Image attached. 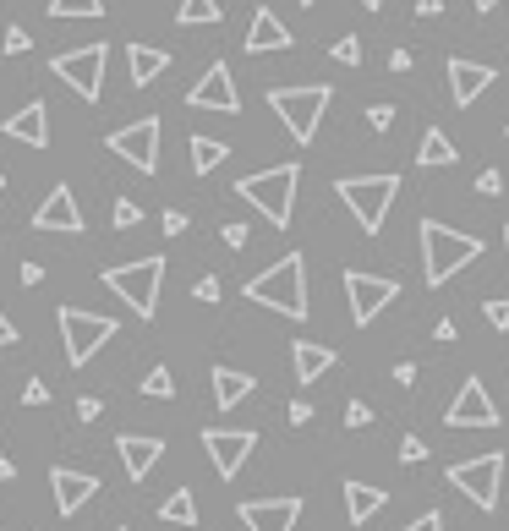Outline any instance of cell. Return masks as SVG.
Masks as SVG:
<instances>
[{
	"mask_svg": "<svg viewBox=\"0 0 509 531\" xmlns=\"http://www.w3.org/2000/svg\"><path fill=\"white\" fill-rule=\"evenodd\" d=\"M247 302H258V307H269V313L302 323L307 318V258L302 252H285L274 269H263L258 280L247 285Z\"/></svg>",
	"mask_w": 509,
	"mask_h": 531,
	"instance_id": "obj_1",
	"label": "cell"
},
{
	"mask_svg": "<svg viewBox=\"0 0 509 531\" xmlns=\"http://www.w3.org/2000/svg\"><path fill=\"white\" fill-rule=\"evenodd\" d=\"M482 258V236H466V230H449L438 219H422V263H427V285H449L460 269Z\"/></svg>",
	"mask_w": 509,
	"mask_h": 531,
	"instance_id": "obj_2",
	"label": "cell"
},
{
	"mask_svg": "<svg viewBox=\"0 0 509 531\" xmlns=\"http://www.w3.org/2000/svg\"><path fill=\"white\" fill-rule=\"evenodd\" d=\"M296 187H302V165H269V170H258V176H247L236 192L269 219V225L285 230L296 214Z\"/></svg>",
	"mask_w": 509,
	"mask_h": 531,
	"instance_id": "obj_3",
	"label": "cell"
},
{
	"mask_svg": "<svg viewBox=\"0 0 509 531\" xmlns=\"http://www.w3.org/2000/svg\"><path fill=\"white\" fill-rule=\"evenodd\" d=\"M104 285L132 307L137 318H154L159 313V291H165V258H132L121 269H104Z\"/></svg>",
	"mask_w": 509,
	"mask_h": 531,
	"instance_id": "obj_4",
	"label": "cell"
},
{
	"mask_svg": "<svg viewBox=\"0 0 509 531\" xmlns=\"http://www.w3.org/2000/svg\"><path fill=\"white\" fill-rule=\"evenodd\" d=\"M395 198H400V176H345L340 181V203L356 214V225H362L367 236H378V230H384Z\"/></svg>",
	"mask_w": 509,
	"mask_h": 531,
	"instance_id": "obj_5",
	"label": "cell"
},
{
	"mask_svg": "<svg viewBox=\"0 0 509 531\" xmlns=\"http://www.w3.org/2000/svg\"><path fill=\"white\" fill-rule=\"evenodd\" d=\"M329 99H334V88H329V83L274 88V94H269V110L280 115L285 126H291L296 143H312V137H318V126H323V110H329Z\"/></svg>",
	"mask_w": 509,
	"mask_h": 531,
	"instance_id": "obj_6",
	"label": "cell"
},
{
	"mask_svg": "<svg viewBox=\"0 0 509 531\" xmlns=\"http://www.w3.org/2000/svg\"><path fill=\"white\" fill-rule=\"evenodd\" d=\"M55 323H61V345H66V362H72V367H88L99 345L115 340V318L83 313V307H61Z\"/></svg>",
	"mask_w": 509,
	"mask_h": 531,
	"instance_id": "obj_7",
	"label": "cell"
},
{
	"mask_svg": "<svg viewBox=\"0 0 509 531\" xmlns=\"http://www.w3.org/2000/svg\"><path fill=\"white\" fill-rule=\"evenodd\" d=\"M104 55H110L104 44H77V50L55 55L50 72L61 77L77 99H88V105H94V99H104Z\"/></svg>",
	"mask_w": 509,
	"mask_h": 531,
	"instance_id": "obj_8",
	"label": "cell"
},
{
	"mask_svg": "<svg viewBox=\"0 0 509 531\" xmlns=\"http://www.w3.org/2000/svg\"><path fill=\"white\" fill-rule=\"evenodd\" d=\"M499 482H504V455H499V449L449 466V488H460L477 510H499Z\"/></svg>",
	"mask_w": 509,
	"mask_h": 531,
	"instance_id": "obj_9",
	"label": "cell"
},
{
	"mask_svg": "<svg viewBox=\"0 0 509 531\" xmlns=\"http://www.w3.org/2000/svg\"><path fill=\"white\" fill-rule=\"evenodd\" d=\"M104 143H110V154H115V159H126V165L143 170V176H154V170H159V115L121 126V132L104 137Z\"/></svg>",
	"mask_w": 509,
	"mask_h": 531,
	"instance_id": "obj_10",
	"label": "cell"
},
{
	"mask_svg": "<svg viewBox=\"0 0 509 531\" xmlns=\"http://www.w3.org/2000/svg\"><path fill=\"white\" fill-rule=\"evenodd\" d=\"M345 296H351V318L367 329V323H373V318L400 296V280H389V274H367V269H351V274H345Z\"/></svg>",
	"mask_w": 509,
	"mask_h": 531,
	"instance_id": "obj_11",
	"label": "cell"
},
{
	"mask_svg": "<svg viewBox=\"0 0 509 531\" xmlns=\"http://www.w3.org/2000/svg\"><path fill=\"white\" fill-rule=\"evenodd\" d=\"M252 444H258V433H247V427H208V433H203V449H208V460H214V471L225 482L247 466Z\"/></svg>",
	"mask_w": 509,
	"mask_h": 531,
	"instance_id": "obj_12",
	"label": "cell"
},
{
	"mask_svg": "<svg viewBox=\"0 0 509 531\" xmlns=\"http://www.w3.org/2000/svg\"><path fill=\"white\" fill-rule=\"evenodd\" d=\"M187 105L192 110H214V115H236L241 110V94H236V83H230V66L225 61H214L198 83H192Z\"/></svg>",
	"mask_w": 509,
	"mask_h": 531,
	"instance_id": "obj_13",
	"label": "cell"
},
{
	"mask_svg": "<svg viewBox=\"0 0 509 531\" xmlns=\"http://www.w3.org/2000/svg\"><path fill=\"white\" fill-rule=\"evenodd\" d=\"M444 422L449 427H499V406L488 400V384H482V378H466V384H460V395L449 400Z\"/></svg>",
	"mask_w": 509,
	"mask_h": 531,
	"instance_id": "obj_14",
	"label": "cell"
},
{
	"mask_svg": "<svg viewBox=\"0 0 509 531\" xmlns=\"http://www.w3.org/2000/svg\"><path fill=\"white\" fill-rule=\"evenodd\" d=\"M236 515H241L247 531H296V521H302V499H296V493H285V499H247Z\"/></svg>",
	"mask_w": 509,
	"mask_h": 531,
	"instance_id": "obj_15",
	"label": "cell"
},
{
	"mask_svg": "<svg viewBox=\"0 0 509 531\" xmlns=\"http://www.w3.org/2000/svg\"><path fill=\"white\" fill-rule=\"evenodd\" d=\"M493 83H499V72H493L488 61H466V55H455V61H449V94H455L460 110H471Z\"/></svg>",
	"mask_w": 509,
	"mask_h": 531,
	"instance_id": "obj_16",
	"label": "cell"
},
{
	"mask_svg": "<svg viewBox=\"0 0 509 531\" xmlns=\"http://www.w3.org/2000/svg\"><path fill=\"white\" fill-rule=\"evenodd\" d=\"M115 449H121V466H126V477H132V482H143L148 471L165 460V438H154V433H121V438H115Z\"/></svg>",
	"mask_w": 509,
	"mask_h": 531,
	"instance_id": "obj_17",
	"label": "cell"
},
{
	"mask_svg": "<svg viewBox=\"0 0 509 531\" xmlns=\"http://www.w3.org/2000/svg\"><path fill=\"white\" fill-rule=\"evenodd\" d=\"M50 493H55V510H61V515H77V510H83V504L99 493V477L72 471V466H55V471H50Z\"/></svg>",
	"mask_w": 509,
	"mask_h": 531,
	"instance_id": "obj_18",
	"label": "cell"
},
{
	"mask_svg": "<svg viewBox=\"0 0 509 531\" xmlns=\"http://www.w3.org/2000/svg\"><path fill=\"white\" fill-rule=\"evenodd\" d=\"M33 230H61V236H77V230H83V209H77L72 187H55L50 198L39 203V214H33Z\"/></svg>",
	"mask_w": 509,
	"mask_h": 531,
	"instance_id": "obj_19",
	"label": "cell"
},
{
	"mask_svg": "<svg viewBox=\"0 0 509 531\" xmlns=\"http://www.w3.org/2000/svg\"><path fill=\"white\" fill-rule=\"evenodd\" d=\"M291 44H296V33L285 28V22L274 17L269 6H258V11H252V28H247V50H252V55H269V50H291Z\"/></svg>",
	"mask_w": 509,
	"mask_h": 531,
	"instance_id": "obj_20",
	"label": "cell"
},
{
	"mask_svg": "<svg viewBox=\"0 0 509 531\" xmlns=\"http://www.w3.org/2000/svg\"><path fill=\"white\" fill-rule=\"evenodd\" d=\"M0 132L17 137V143H28V148H44L50 143V110H44V99H33V105H22L17 115H6Z\"/></svg>",
	"mask_w": 509,
	"mask_h": 531,
	"instance_id": "obj_21",
	"label": "cell"
},
{
	"mask_svg": "<svg viewBox=\"0 0 509 531\" xmlns=\"http://www.w3.org/2000/svg\"><path fill=\"white\" fill-rule=\"evenodd\" d=\"M389 504V493L384 488H367V482H345V515H351V526H367L378 510Z\"/></svg>",
	"mask_w": 509,
	"mask_h": 531,
	"instance_id": "obj_22",
	"label": "cell"
},
{
	"mask_svg": "<svg viewBox=\"0 0 509 531\" xmlns=\"http://www.w3.org/2000/svg\"><path fill=\"white\" fill-rule=\"evenodd\" d=\"M126 66H132V83H154V77L170 72V50H154V44H126Z\"/></svg>",
	"mask_w": 509,
	"mask_h": 531,
	"instance_id": "obj_23",
	"label": "cell"
},
{
	"mask_svg": "<svg viewBox=\"0 0 509 531\" xmlns=\"http://www.w3.org/2000/svg\"><path fill=\"white\" fill-rule=\"evenodd\" d=\"M291 356H296V378H302V384H318V378L334 367V351H329V345H318V340H296Z\"/></svg>",
	"mask_w": 509,
	"mask_h": 531,
	"instance_id": "obj_24",
	"label": "cell"
},
{
	"mask_svg": "<svg viewBox=\"0 0 509 531\" xmlns=\"http://www.w3.org/2000/svg\"><path fill=\"white\" fill-rule=\"evenodd\" d=\"M187 154H192V176H214V170L230 159V143H219V137L192 132V137H187Z\"/></svg>",
	"mask_w": 509,
	"mask_h": 531,
	"instance_id": "obj_25",
	"label": "cell"
},
{
	"mask_svg": "<svg viewBox=\"0 0 509 531\" xmlns=\"http://www.w3.org/2000/svg\"><path fill=\"white\" fill-rule=\"evenodd\" d=\"M247 395H252V373H236V367H214V406L236 411Z\"/></svg>",
	"mask_w": 509,
	"mask_h": 531,
	"instance_id": "obj_26",
	"label": "cell"
},
{
	"mask_svg": "<svg viewBox=\"0 0 509 531\" xmlns=\"http://www.w3.org/2000/svg\"><path fill=\"white\" fill-rule=\"evenodd\" d=\"M455 159H460V148L449 143L438 126H427V132H422V148H416V165H422V170H438V165H455Z\"/></svg>",
	"mask_w": 509,
	"mask_h": 531,
	"instance_id": "obj_27",
	"label": "cell"
},
{
	"mask_svg": "<svg viewBox=\"0 0 509 531\" xmlns=\"http://www.w3.org/2000/svg\"><path fill=\"white\" fill-rule=\"evenodd\" d=\"M159 521H170V526H192L198 521V499H192V488H176L165 504H159Z\"/></svg>",
	"mask_w": 509,
	"mask_h": 531,
	"instance_id": "obj_28",
	"label": "cell"
},
{
	"mask_svg": "<svg viewBox=\"0 0 509 531\" xmlns=\"http://www.w3.org/2000/svg\"><path fill=\"white\" fill-rule=\"evenodd\" d=\"M219 17H225V11H219L214 0H181V11H176L181 28H214Z\"/></svg>",
	"mask_w": 509,
	"mask_h": 531,
	"instance_id": "obj_29",
	"label": "cell"
},
{
	"mask_svg": "<svg viewBox=\"0 0 509 531\" xmlns=\"http://www.w3.org/2000/svg\"><path fill=\"white\" fill-rule=\"evenodd\" d=\"M50 17H104V0H50Z\"/></svg>",
	"mask_w": 509,
	"mask_h": 531,
	"instance_id": "obj_30",
	"label": "cell"
},
{
	"mask_svg": "<svg viewBox=\"0 0 509 531\" xmlns=\"http://www.w3.org/2000/svg\"><path fill=\"white\" fill-rule=\"evenodd\" d=\"M143 395H148V400H170V395H176V378H170V367H148Z\"/></svg>",
	"mask_w": 509,
	"mask_h": 531,
	"instance_id": "obj_31",
	"label": "cell"
},
{
	"mask_svg": "<svg viewBox=\"0 0 509 531\" xmlns=\"http://www.w3.org/2000/svg\"><path fill=\"white\" fill-rule=\"evenodd\" d=\"M334 61H340V66H356V61H362V39H351V33H345V39H334Z\"/></svg>",
	"mask_w": 509,
	"mask_h": 531,
	"instance_id": "obj_32",
	"label": "cell"
},
{
	"mask_svg": "<svg viewBox=\"0 0 509 531\" xmlns=\"http://www.w3.org/2000/svg\"><path fill=\"white\" fill-rule=\"evenodd\" d=\"M110 219H115V230H132V225H137V219H143V214H137V203H132V198H115Z\"/></svg>",
	"mask_w": 509,
	"mask_h": 531,
	"instance_id": "obj_33",
	"label": "cell"
},
{
	"mask_svg": "<svg viewBox=\"0 0 509 531\" xmlns=\"http://www.w3.org/2000/svg\"><path fill=\"white\" fill-rule=\"evenodd\" d=\"M400 460H406V466H422V460H427V444H422L416 433H406V438H400Z\"/></svg>",
	"mask_w": 509,
	"mask_h": 531,
	"instance_id": "obj_34",
	"label": "cell"
},
{
	"mask_svg": "<svg viewBox=\"0 0 509 531\" xmlns=\"http://www.w3.org/2000/svg\"><path fill=\"white\" fill-rule=\"evenodd\" d=\"M28 50H33L28 28H17V22H11V28H6V55H28Z\"/></svg>",
	"mask_w": 509,
	"mask_h": 531,
	"instance_id": "obj_35",
	"label": "cell"
},
{
	"mask_svg": "<svg viewBox=\"0 0 509 531\" xmlns=\"http://www.w3.org/2000/svg\"><path fill=\"white\" fill-rule=\"evenodd\" d=\"M482 313H488V323H493V329H509V296H493V302L482 307Z\"/></svg>",
	"mask_w": 509,
	"mask_h": 531,
	"instance_id": "obj_36",
	"label": "cell"
},
{
	"mask_svg": "<svg viewBox=\"0 0 509 531\" xmlns=\"http://www.w3.org/2000/svg\"><path fill=\"white\" fill-rule=\"evenodd\" d=\"M477 192H482V198H499V192H504V170H482Z\"/></svg>",
	"mask_w": 509,
	"mask_h": 531,
	"instance_id": "obj_37",
	"label": "cell"
},
{
	"mask_svg": "<svg viewBox=\"0 0 509 531\" xmlns=\"http://www.w3.org/2000/svg\"><path fill=\"white\" fill-rule=\"evenodd\" d=\"M367 126H373V132H389V126H395V105H373L367 110Z\"/></svg>",
	"mask_w": 509,
	"mask_h": 531,
	"instance_id": "obj_38",
	"label": "cell"
},
{
	"mask_svg": "<svg viewBox=\"0 0 509 531\" xmlns=\"http://www.w3.org/2000/svg\"><path fill=\"white\" fill-rule=\"evenodd\" d=\"M373 422V406H367V400H351V406H345V427H367Z\"/></svg>",
	"mask_w": 509,
	"mask_h": 531,
	"instance_id": "obj_39",
	"label": "cell"
},
{
	"mask_svg": "<svg viewBox=\"0 0 509 531\" xmlns=\"http://www.w3.org/2000/svg\"><path fill=\"white\" fill-rule=\"evenodd\" d=\"M50 400V389H44V378H28V389H22V406H44Z\"/></svg>",
	"mask_w": 509,
	"mask_h": 531,
	"instance_id": "obj_40",
	"label": "cell"
},
{
	"mask_svg": "<svg viewBox=\"0 0 509 531\" xmlns=\"http://www.w3.org/2000/svg\"><path fill=\"white\" fill-rule=\"evenodd\" d=\"M219 236H225V247H236V252L247 247V225H241V219H230V225L219 230Z\"/></svg>",
	"mask_w": 509,
	"mask_h": 531,
	"instance_id": "obj_41",
	"label": "cell"
},
{
	"mask_svg": "<svg viewBox=\"0 0 509 531\" xmlns=\"http://www.w3.org/2000/svg\"><path fill=\"white\" fill-rule=\"evenodd\" d=\"M400 531H444V515L427 510V515H416V521H411V526H400Z\"/></svg>",
	"mask_w": 509,
	"mask_h": 531,
	"instance_id": "obj_42",
	"label": "cell"
},
{
	"mask_svg": "<svg viewBox=\"0 0 509 531\" xmlns=\"http://www.w3.org/2000/svg\"><path fill=\"white\" fill-rule=\"evenodd\" d=\"M159 230H165V236H181V230H187V214H181V209H165V219H159Z\"/></svg>",
	"mask_w": 509,
	"mask_h": 531,
	"instance_id": "obj_43",
	"label": "cell"
},
{
	"mask_svg": "<svg viewBox=\"0 0 509 531\" xmlns=\"http://www.w3.org/2000/svg\"><path fill=\"white\" fill-rule=\"evenodd\" d=\"M198 302H219V280H214V274H203V280H198Z\"/></svg>",
	"mask_w": 509,
	"mask_h": 531,
	"instance_id": "obj_44",
	"label": "cell"
},
{
	"mask_svg": "<svg viewBox=\"0 0 509 531\" xmlns=\"http://www.w3.org/2000/svg\"><path fill=\"white\" fill-rule=\"evenodd\" d=\"M77 417H83V422H99V400L83 395V400H77Z\"/></svg>",
	"mask_w": 509,
	"mask_h": 531,
	"instance_id": "obj_45",
	"label": "cell"
},
{
	"mask_svg": "<svg viewBox=\"0 0 509 531\" xmlns=\"http://www.w3.org/2000/svg\"><path fill=\"white\" fill-rule=\"evenodd\" d=\"M291 422H296V427L312 422V406H307V400H291Z\"/></svg>",
	"mask_w": 509,
	"mask_h": 531,
	"instance_id": "obj_46",
	"label": "cell"
},
{
	"mask_svg": "<svg viewBox=\"0 0 509 531\" xmlns=\"http://www.w3.org/2000/svg\"><path fill=\"white\" fill-rule=\"evenodd\" d=\"M411 61H416L411 50H395V55H389V72H411Z\"/></svg>",
	"mask_w": 509,
	"mask_h": 531,
	"instance_id": "obj_47",
	"label": "cell"
},
{
	"mask_svg": "<svg viewBox=\"0 0 509 531\" xmlns=\"http://www.w3.org/2000/svg\"><path fill=\"white\" fill-rule=\"evenodd\" d=\"M44 280V263H22V285H39Z\"/></svg>",
	"mask_w": 509,
	"mask_h": 531,
	"instance_id": "obj_48",
	"label": "cell"
},
{
	"mask_svg": "<svg viewBox=\"0 0 509 531\" xmlns=\"http://www.w3.org/2000/svg\"><path fill=\"white\" fill-rule=\"evenodd\" d=\"M0 345H17V323H11L6 313H0Z\"/></svg>",
	"mask_w": 509,
	"mask_h": 531,
	"instance_id": "obj_49",
	"label": "cell"
},
{
	"mask_svg": "<svg viewBox=\"0 0 509 531\" xmlns=\"http://www.w3.org/2000/svg\"><path fill=\"white\" fill-rule=\"evenodd\" d=\"M444 11V0H416V17H438Z\"/></svg>",
	"mask_w": 509,
	"mask_h": 531,
	"instance_id": "obj_50",
	"label": "cell"
},
{
	"mask_svg": "<svg viewBox=\"0 0 509 531\" xmlns=\"http://www.w3.org/2000/svg\"><path fill=\"white\" fill-rule=\"evenodd\" d=\"M477 11H499V0H477Z\"/></svg>",
	"mask_w": 509,
	"mask_h": 531,
	"instance_id": "obj_51",
	"label": "cell"
},
{
	"mask_svg": "<svg viewBox=\"0 0 509 531\" xmlns=\"http://www.w3.org/2000/svg\"><path fill=\"white\" fill-rule=\"evenodd\" d=\"M362 6H367V11H378V6H384V0H362Z\"/></svg>",
	"mask_w": 509,
	"mask_h": 531,
	"instance_id": "obj_52",
	"label": "cell"
},
{
	"mask_svg": "<svg viewBox=\"0 0 509 531\" xmlns=\"http://www.w3.org/2000/svg\"><path fill=\"white\" fill-rule=\"evenodd\" d=\"M504 258H509V225H504Z\"/></svg>",
	"mask_w": 509,
	"mask_h": 531,
	"instance_id": "obj_53",
	"label": "cell"
},
{
	"mask_svg": "<svg viewBox=\"0 0 509 531\" xmlns=\"http://www.w3.org/2000/svg\"><path fill=\"white\" fill-rule=\"evenodd\" d=\"M0 192H6V176H0Z\"/></svg>",
	"mask_w": 509,
	"mask_h": 531,
	"instance_id": "obj_54",
	"label": "cell"
},
{
	"mask_svg": "<svg viewBox=\"0 0 509 531\" xmlns=\"http://www.w3.org/2000/svg\"><path fill=\"white\" fill-rule=\"evenodd\" d=\"M302 6H318V0H302Z\"/></svg>",
	"mask_w": 509,
	"mask_h": 531,
	"instance_id": "obj_55",
	"label": "cell"
},
{
	"mask_svg": "<svg viewBox=\"0 0 509 531\" xmlns=\"http://www.w3.org/2000/svg\"><path fill=\"white\" fill-rule=\"evenodd\" d=\"M115 531H126V526H115Z\"/></svg>",
	"mask_w": 509,
	"mask_h": 531,
	"instance_id": "obj_56",
	"label": "cell"
},
{
	"mask_svg": "<svg viewBox=\"0 0 509 531\" xmlns=\"http://www.w3.org/2000/svg\"><path fill=\"white\" fill-rule=\"evenodd\" d=\"M504 137H509V126H504Z\"/></svg>",
	"mask_w": 509,
	"mask_h": 531,
	"instance_id": "obj_57",
	"label": "cell"
}]
</instances>
